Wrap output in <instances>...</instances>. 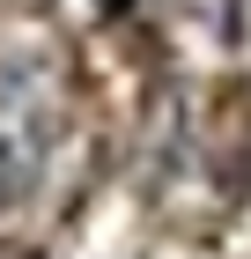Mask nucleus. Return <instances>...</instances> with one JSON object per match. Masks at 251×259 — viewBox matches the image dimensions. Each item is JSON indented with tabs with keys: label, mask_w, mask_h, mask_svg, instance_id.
I'll list each match as a JSON object with an SVG mask.
<instances>
[{
	"label": "nucleus",
	"mask_w": 251,
	"mask_h": 259,
	"mask_svg": "<svg viewBox=\"0 0 251 259\" xmlns=\"http://www.w3.org/2000/svg\"><path fill=\"white\" fill-rule=\"evenodd\" d=\"M59 148V67L44 45L0 52V215L30 207Z\"/></svg>",
	"instance_id": "f257e3e1"
}]
</instances>
